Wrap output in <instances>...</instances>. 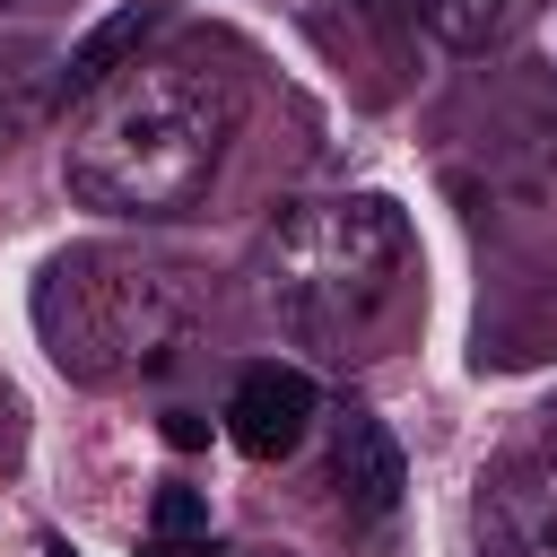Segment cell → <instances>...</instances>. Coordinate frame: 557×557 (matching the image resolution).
<instances>
[{
	"label": "cell",
	"mask_w": 557,
	"mask_h": 557,
	"mask_svg": "<svg viewBox=\"0 0 557 557\" xmlns=\"http://www.w3.org/2000/svg\"><path fill=\"white\" fill-rule=\"evenodd\" d=\"M235 139V78L183 52L122 61L78 96L61 139V183L104 218H183L209 200Z\"/></svg>",
	"instance_id": "obj_1"
},
{
	"label": "cell",
	"mask_w": 557,
	"mask_h": 557,
	"mask_svg": "<svg viewBox=\"0 0 557 557\" xmlns=\"http://www.w3.org/2000/svg\"><path fill=\"white\" fill-rule=\"evenodd\" d=\"M400 270H409V218L374 191L296 200L261 235V296L278 331L305 348H348L392 305Z\"/></svg>",
	"instance_id": "obj_2"
},
{
	"label": "cell",
	"mask_w": 557,
	"mask_h": 557,
	"mask_svg": "<svg viewBox=\"0 0 557 557\" xmlns=\"http://www.w3.org/2000/svg\"><path fill=\"white\" fill-rule=\"evenodd\" d=\"M183 331H191V287L148 252L70 244L35 278V339L70 383H139L183 348Z\"/></svg>",
	"instance_id": "obj_3"
},
{
	"label": "cell",
	"mask_w": 557,
	"mask_h": 557,
	"mask_svg": "<svg viewBox=\"0 0 557 557\" xmlns=\"http://www.w3.org/2000/svg\"><path fill=\"white\" fill-rule=\"evenodd\" d=\"M479 557H557V453H505L487 470Z\"/></svg>",
	"instance_id": "obj_4"
},
{
	"label": "cell",
	"mask_w": 557,
	"mask_h": 557,
	"mask_svg": "<svg viewBox=\"0 0 557 557\" xmlns=\"http://www.w3.org/2000/svg\"><path fill=\"white\" fill-rule=\"evenodd\" d=\"M313 418H322V392H313V374L305 366H244L235 374V392H226V435H235V453L244 461H287L305 435H313Z\"/></svg>",
	"instance_id": "obj_5"
},
{
	"label": "cell",
	"mask_w": 557,
	"mask_h": 557,
	"mask_svg": "<svg viewBox=\"0 0 557 557\" xmlns=\"http://www.w3.org/2000/svg\"><path fill=\"white\" fill-rule=\"evenodd\" d=\"M331 479H339V496H348L357 513H374V522L400 505L409 461H400V444H392V426H383L374 409H339V426H331Z\"/></svg>",
	"instance_id": "obj_6"
},
{
	"label": "cell",
	"mask_w": 557,
	"mask_h": 557,
	"mask_svg": "<svg viewBox=\"0 0 557 557\" xmlns=\"http://www.w3.org/2000/svg\"><path fill=\"white\" fill-rule=\"evenodd\" d=\"M409 9H418V26H426L444 52H505L513 35L540 26L548 0H409Z\"/></svg>",
	"instance_id": "obj_7"
},
{
	"label": "cell",
	"mask_w": 557,
	"mask_h": 557,
	"mask_svg": "<svg viewBox=\"0 0 557 557\" xmlns=\"http://www.w3.org/2000/svg\"><path fill=\"white\" fill-rule=\"evenodd\" d=\"M148 26H157V0H139V9H113V17H104V26H96V35H87L70 61H61V96L78 104L87 87H104V78H113V70L139 52V35H148Z\"/></svg>",
	"instance_id": "obj_8"
},
{
	"label": "cell",
	"mask_w": 557,
	"mask_h": 557,
	"mask_svg": "<svg viewBox=\"0 0 557 557\" xmlns=\"http://www.w3.org/2000/svg\"><path fill=\"white\" fill-rule=\"evenodd\" d=\"M52 87H61V78H44L26 52H0V148H17V139H35V131H44Z\"/></svg>",
	"instance_id": "obj_9"
},
{
	"label": "cell",
	"mask_w": 557,
	"mask_h": 557,
	"mask_svg": "<svg viewBox=\"0 0 557 557\" xmlns=\"http://www.w3.org/2000/svg\"><path fill=\"white\" fill-rule=\"evenodd\" d=\"M157 531H209V505H200L191 487H165V496H157Z\"/></svg>",
	"instance_id": "obj_10"
},
{
	"label": "cell",
	"mask_w": 557,
	"mask_h": 557,
	"mask_svg": "<svg viewBox=\"0 0 557 557\" xmlns=\"http://www.w3.org/2000/svg\"><path fill=\"white\" fill-rule=\"evenodd\" d=\"M139 557H218V548H209V531H157Z\"/></svg>",
	"instance_id": "obj_11"
},
{
	"label": "cell",
	"mask_w": 557,
	"mask_h": 557,
	"mask_svg": "<svg viewBox=\"0 0 557 557\" xmlns=\"http://www.w3.org/2000/svg\"><path fill=\"white\" fill-rule=\"evenodd\" d=\"M9 461H17V392L0 383V470H9Z\"/></svg>",
	"instance_id": "obj_12"
},
{
	"label": "cell",
	"mask_w": 557,
	"mask_h": 557,
	"mask_svg": "<svg viewBox=\"0 0 557 557\" xmlns=\"http://www.w3.org/2000/svg\"><path fill=\"white\" fill-rule=\"evenodd\" d=\"M200 435H209V426H200V418H191V409H174V418H165V444H183V453H191V444H200Z\"/></svg>",
	"instance_id": "obj_13"
},
{
	"label": "cell",
	"mask_w": 557,
	"mask_h": 557,
	"mask_svg": "<svg viewBox=\"0 0 557 557\" xmlns=\"http://www.w3.org/2000/svg\"><path fill=\"white\" fill-rule=\"evenodd\" d=\"M366 9H374V17H383V9H400V0H366Z\"/></svg>",
	"instance_id": "obj_14"
},
{
	"label": "cell",
	"mask_w": 557,
	"mask_h": 557,
	"mask_svg": "<svg viewBox=\"0 0 557 557\" xmlns=\"http://www.w3.org/2000/svg\"><path fill=\"white\" fill-rule=\"evenodd\" d=\"M26 9H35V0H26Z\"/></svg>",
	"instance_id": "obj_15"
}]
</instances>
